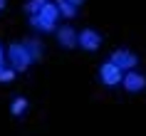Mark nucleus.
Returning <instances> with one entry per match:
<instances>
[{
	"instance_id": "9",
	"label": "nucleus",
	"mask_w": 146,
	"mask_h": 136,
	"mask_svg": "<svg viewBox=\"0 0 146 136\" xmlns=\"http://www.w3.org/2000/svg\"><path fill=\"white\" fill-rule=\"evenodd\" d=\"M54 5H57V10H60V15H64V17H77V13H79V10L74 8L72 3H67V0H57Z\"/></svg>"
},
{
	"instance_id": "6",
	"label": "nucleus",
	"mask_w": 146,
	"mask_h": 136,
	"mask_svg": "<svg viewBox=\"0 0 146 136\" xmlns=\"http://www.w3.org/2000/svg\"><path fill=\"white\" fill-rule=\"evenodd\" d=\"M109 62H114L119 69H134L139 64V57L134 52H129V50H114L111 57H109Z\"/></svg>"
},
{
	"instance_id": "13",
	"label": "nucleus",
	"mask_w": 146,
	"mask_h": 136,
	"mask_svg": "<svg viewBox=\"0 0 146 136\" xmlns=\"http://www.w3.org/2000/svg\"><path fill=\"white\" fill-rule=\"evenodd\" d=\"M67 3H72V5H74V8H79V5H82V3H84V0H67Z\"/></svg>"
},
{
	"instance_id": "2",
	"label": "nucleus",
	"mask_w": 146,
	"mask_h": 136,
	"mask_svg": "<svg viewBox=\"0 0 146 136\" xmlns=\"http://www.w3.org/2000/svg\"><path fill=\"white\" fill-rule=\"evenodd\" d=\"M8 62H10V67L15 69V72H25L32 64V60H30V54H27L23 42H13L8 47Z\"/></svg>"
},
{
	"instance_id": "5",
	"label": "nucleus",
	"mask_w": 146,
	"mask_h": 136,
	"mask_svg": "<svg viewBox=\"0 0 146 136\" xmlns=\"http://www.w3.org/2000/svg\"><path fill=\"white\" fill-rule=\"evenodd\" d=\"M121 87L126 92H131V94H136V92L146 89V77L141 74V72H136V69H129V72L124 74V79H121Z\"/></svg>"
},
{
	"instance_id": "16",
	"label": "nucleus",
	"mask_w": 146,
	"mask_h": 136,
	"mask_svg": "<svg viewBox=\"0 0 146 136\" xmlns=\"http://www.w3.org/2000/svg\"><path fill=\"white\" fill-rule=\"evenodd\" d=\"M0 57H3V47H0Z\"/></svg>"
},
{
	"instance_id": "14",
	"label": "nucleus",
	"mask_w": 146,
	"mask_h": 136,
	"mask_svg": "<svg viewBox=\"0 0 146 136\" xmlns=\"http://www.w3.org/2000/svg\"><path fill=\"white\" fill-rule=\"evenodd\" d=\"M3 8H5V0H0V10H3Z\"/></svg>"
},
{
	"instance_id": "8",
	"label": "nucleus",
	"mask_w": 146,
	"mask_h": 136,
	"mask_svg": "<svg viewBox=\"0 0 146 136\" xmlns=\"http://www.w3.org/2000/svg\"><path fill=\"white\" fill-rule=\"evenodd\" d=\"M23 45H25V50H27V54H30L32 62H37L40 57H42V42H40V40H32L30 37V40H25Z\"/></svg>"
},
{
	"instance_id": "4",
	"label": "nucleus",
	"mask_w": 146,
	"mask_h": 136,
	"mask_svg": "<svg viewBox=\"0 0 146 136\" xmlns=\"http://www.w3.org/2000/svg\"><path fill=\"white\" fill-rule=\"evenodd\" d=\"M77 45L82 50H87V52H97L99 45H102V35L97 30H82L77 35Z\"/></svg>"
},
{
	"instance_id": "15",
	"label": "nucleus",
	"mask_w": 146,
	"mask_h": 136,
	"mask_svg": "<svg viewBox=\"0 0 146 136\" xmlns=\"http://www.w3.org/2000/svg\"><path fill=\"white\" fill-rule=\"evenodd\" d=\"M3 67H5V64H3V57H0V72H3Z\"/></svg>"
},
{
	"instance_id": "10",
	"label": "nucleus",
	"mask_w": 146,
	"mask_h": 136,
	"mask_svg": "<svg viewBox=\"0 0 146 136\" xmlns=\"http://www.w3.org/2000/svg\"><path fill=\"white\" fill-rule=\"evenodd\" d=\"M10 111H13V116H23V114L27 111V99L25 97H15L13 104H10Z\"/></svg>"
},
{
	"instance_id": "11",
	"label": "nucleus",
	"mask_w": 146,
	"mask_h": 136,
	"mask_svg": "<svg viewBox=\"0 0 146 136\" xmlns=\"http://www.w3.org/2000/svg\"><path fill=\"white\" fill-rule=\"evenodd\" d=\"M47 3H50V0H27V3H25V13H27V15H37Z\"/></svg>"
},
{
	"instance_id": "12",
	"label": "nucleus",
	"mask_w": 146,
	"mask_h": 136,
	"mask_svg": "<svg viewBox=\"0 0 146 136\" xmlns=\"http://www.w3.org/2000/svg\"><path fill=\"white\" fill-rule=\"evenodd\" d=\"M13 77H15V69H13V67H3V72H0V82H13Z\"/></svg>"
},
{
	"instance_id": "3",
	"label": "nucleus",
	"mask_w": 146,
	"mask_h": 136,
	"mask_svg": "<svg viewBox=\"0 0 146 136\" xmlns=\"http://www.w3.org/2000/svg\"><path fill=\"white\" fill-rule=\"evenodd\" d=\"M99 79H102V84H107V87H116V84H121V79H124V69H119L114 62H104L99 67Z\"/></svg>"
},
{
	"instance_id": "7",
	"label": "nucleus",
	"mask_w": 146,
	"mask_h": 136,
	"mask_svg": "<svg viewBox=\"0 0 146 136\" xmlns=\"http://www.w3.org/2000/svg\"><path fill=\"white\" fill-rule=\"evenodd\" d=\"M54 35H57V42H60L62 47H67V50L77 45V32H74V27H69V25L57 27V30H54Z\"/></svg>"
},
{
	"instance_id": "1",
	"label": "nucleus",
	"mask_w": 146,
	"mask_h": 136,
	"mask_svg": "<svg viewBox=\"0 0 146 136\" xmlns=\"http://www.w3.org/2000/svg\"><path fill=\"white\" fill-rule=\"evenodd\" d=\"M57 17H60L57 5H54V3H47L37 15H30V25L35 30H40V32H54L57 30Z\"/></svg>"
}]
</instances>
